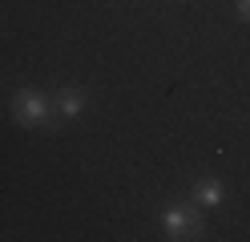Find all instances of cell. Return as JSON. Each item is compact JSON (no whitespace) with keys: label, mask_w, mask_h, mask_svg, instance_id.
Instances as JSON below:
<instances>
[{"label":"cell","mask_w":250,"mask_h":242,"mask_svg":"<svg viewBox=\"0 0 250 242\" xmlns=\"http://www.w3.org/2000/svg\"><path fill=\"white\" fill-rule=\"evenodd\" d=\"M57 109L65 113V117H77V113L85 109V93L81 89H65V93L57 97Z\"/></svg>","instance_id":"3"},{"label":"cell","mask_w":250,"mask_h":242,"mask_svg":"<svg viewBox=\"0 0 250 242\" xmlns=\"http://www.w3.org/2000/svg\"><path fill=\"white\" fill-rule=\"evenodd\" d=\"M238 8H242V16L250 21V0H238Z\"/></svg>","instance_id":"5"},{"label":"cell","mask_w":250,"mask_h":242,"mask_svg":"<svg viewBox=\"0 0 250 242\" xmlns=\"http://www.w3.org/2000/svg\"><path fill=\"white\" fill-rule=\"evenodd\" d=\"M166 234L169 238H186V234H194L198 230V214L194 210H186V206H174V210H166Z\"/></svg>","instance_id":"2"},{"label":"cell","mask_w":250,"mask_h":242,"mask_svg":"<svg viewBox=\"0 0 250 242\" xmlns=\"http://www.w3.org/2000/svg\"><path fill=\"white\" fill-rule=\"evenodd\" d=\"M198 202L202 206H218L222 202V182H202L198 186Z\"/></svg>","instance_id":"4"},{"label":"cell","mask_w":250,"mask_h":242,"mask_svg":"<svg viewBox=\"0 0 250 242\" xmlns=\"http://www.w3.org/2000/svg\"><path fill=\"white\" fill-rule=\"evenodd\" d=\"M53 109L57 105H49L41 93H33V89H21L17 97H12V113H17V121L21 125H44L53 117Z\"/></svg>","instance_id":"1"}]
</instances>
